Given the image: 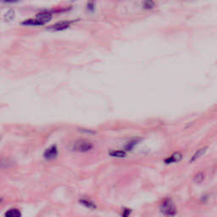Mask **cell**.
I'll use <instances>...</instances> for the list:
<instances>
[{
	"label": "cell",
	"instance_id": "6",
	"mask_svg": "<svg viewBox=\"0 0 217 217\" xmlns=\"http://www.w3.org/2000/svg\"><path fill=\"white\" fill-rule=\"evenodd\" d=\"M182 160V154L179 152H176L174 154L171 155L169 158H167L164 160V162L166 165H170V164H173V163H177L179 161H181Z\"/></svg>",
	"mask_w": 217,
	"mask_h": 217
},
{
	"label": "cell",
	"instance_id": "4",
	"mask_svg": "<svg viewBox=\"0 0 217 217\" xmlns=\"http://www.w3.org/2000/svg\"><path fill=\"white\" fill-rule=\"evenodd\" d=\"M58 154H59V150H58L56 145H52L44 151L43 157L47 160H53L57 158Z\"/></svg>",
	"mask_w": 217,
	"mask_h": 217
},
{
	"label": "cell",
	"instance_id": "12",
	"mask_svg": "<svg viewBox=\"0 0 217 217\" xmlns=\"http://www.w3.org/2000/svg\"><path fill=\"white\" fill-rule=\"evenodd\" d=\"M154 6H155V3L153 0H144L142 2V8L147 10L154 9Z\"/></svg>",
	"mask_w": 217,
	"mask_h": 217
},
{
	"label": "cell",
	"instance_id": "5",
	"mask_svg": "<svg viewBox=\"0 0 217 217\" xmlns=\"http://www.w3.org/2000/svg\"><path fill=\"white\" fill-rule=\"evenodd\" d=\"M73 22H74V21H60V22H57L56 24H54L53 25V26H51V27H49L48 29L51 31H56L65 30V29H67V28L70 26L71 23H73Z\"/></svg>",
	"mask_w": 217,
	"mask_h": 217
},
{
	"label": "cell",
	"instance_id": "13",
	"mask_svg": "<svg viewBox=\"0 0 217 217\" xmlns=\"http://www.w3.org/2000/svg\"><path fill=\"white\" fill-rule=\"evenodd\" d=\"M204 180H205V174L202 171L198 172L196 175H195V176L193 177V181H195L197 184L202 183Z\"/></svg>",
	"mask_w": 217,
	"mask_h": 217
},
{
	"label": "cell",
	"instance_id": "20",
	"mask_svg": "<svg viewBox=\"0 0 217 217\" xmlns=\"http://www.w3.org/2000/svg\"><path fill=\"white\" fill-rule=\"evenodd\" d=\"M3 3H16L19 0H1Z\"/></svg>",
	"mask_w": 217,
	"mask_h": 217
},
{
	"label": "cell",
	"instance_id": "2",
	"mask_svg": "<svg viewBox=\"0 0 217 217\" xmlns=\"http://www.w3.org/2000/svg\"><path fill=\"white\" fill-rule=\"evenodd\" d=\"M94 143L85 139H79L77 141H75L72 147L73 150L76 151V152H81V153L91 151L92 149H94Z\"/></svg>",
	"mask_w": 217,
	"mask_h": 217
},
{
	"label": "cell",
	"instance_id": "18",
	"mask_svg": "<svg viewBox=\"0 0 217 217\" xmlns=\"http://www.w3.org/2000/svg\"><path fill=\"white\" fill-rule=\"evenodd\" d=\"M88 9L90 11H93L94 9V3L93 2H89L88 3Z\"/></svg>",
	"mask_w": 217,
	"mask_h": 217
},
{
	"label": "cell",
	"instance_id": "21",
	"mask_svg": "<svg viewBox=\"0 0 217 217\" xmlns=\"http://www.w3.org/2000/svg\"><path fill=\"white\" fill-rule=\"evenodd\" d=\"M0 140H1V137H0Z\"/></svg>",
	"mask_w": 217,
	"mask_h": 217
},
{
	"label": "cell",
	"instance_id": "15",
	"mask_svg": "<svg viewBox=\"0 0 217 217\" xmlns=\"http://www.w3.org/2000/svg\"><path fill=\"white\" fill-rule=\"evenodd\" d=\"M12 163L9 160H0V168H8L12 166Z\"/></svg>",
	"mask_w": 217,
	"mask_h": 217
},
{
	"label": "cell",
	"instance_id": "16",
	"mask_svg": "<svg viewBox=\"0 0 217 217\" xmlns=\"http://www.w3.org/2000/svg\"><path fill=\"white\" fill-rule=\"evenodd\" d=\"M14 18H15V12H14V10L10 9L9 12H7V14L5 15V19L7 21H11Z\"/></svg>",
	"mask_w": 217,
	"mask_h": 217
},
{
	"label": "cell",
	"instance_id": "10",
	"mask_svg": "<svg viewBox=\"0 0 217 217\" xmlns=\"http://www.w3.org/2000/svg\"><path fill=\"white\" fill-rule=\"evenodd\" d=\"M109 154L114 158H125V157H127L126 151L123 150H109Z\"/></svg>",
	"mask_w": 217,
	"mask_h": 217
},
{
	"label": "cell",
	"instance_id": "14",
	"mask_svg": "<svg viewBox=\"0 0 217 217\" xmlns=\"http://www.w3.org/2000/svg\"><path fill=\"white\" fill-rule=\"evenodd\" d=\"M22 25H26V26H40L38 21H36V19H30V20L23 21Z\"/></svg>",
	"mask_w": 217,
	"mask_h": 217
},
{
	"label": "cell",
	"instance_id": "19",
	"mask_svg": "<svg viewBox=\"0 0 217 217\" xmlns=\"http://www.w3.org/2000/svg\"><path fill=\"white\" fill-rule=\"evenodd\" d=\"M208 199H209V195H207V194L203 195V196L201 197V202L204 203V204H205V203L208 201Z\"/></svg>",
	"mask_w": 217,
	"mask_h": 217
},
{
	"label": "cell",
	"instance_id": "11",
	"mask_svg": "<svg viewBox=\"0 0 217 217\" xmlns=\"http://www.w3.org/2000/svg\"><path fill=\"white\" fill-rule=\"evenodd\" d=\"M139 142H140V139H133V140H131L125 145V149L127 151L133 150V148H135L136 145Z\"/></svg>",
	"mask_w": 217,
	"mask_h": 217
},
{
	"label": "cell",
	"instance_id": "8",
	"mask_svg": "<svg viewBox=\"0 0 217 217\" xmlns=\"http://www.w3.org/2000/svg\"><path fill=\"white\" fill-rule=\"evenodd\" d=\"M4 217H21V212L18 209H9L5 212Z\"/></svg>",
	"mask_w": 217,
	"mask_h": 217
},
{
	"label": "cell",
	"instance_id": "7",
	"mask_svg": "<svg viewBox=\"0 0 217 217\" xmlns=\"http://www.w3.org/2000/svg\"><path fill=\"white\" fill-rule=\"evenodd\" d=\"M79 202L81 205H82L83 206H85L86 208L89 209V210H96L97 205L93 201H91L90 199H81L79 200Z\"/></svg>",
	"mask_w": 217,
	"mask_h": 217
},
{
	"label": "cell",
	"instance_id": "9",
	"mask_svg": "<svg viewBox=\"0 0 217 217\" xmlns=\"http://www.w3.org/2000/svg\"><path fill=\"white\" fill-rule=\"evenodd\" d=\"M207 149H208V148L207 147H204V148H200V149H199V150L197 151L195 154H193V156H192V158H191V160H190V162H194L195 160H197L199 158H200L201 156H203L204 154H205V152L207 151Z\"/></svg>",
	"mask_w": 217,
	"mask_h": 217
},
{
	"label": "cell",
	"instance_id": "3",
	"mask_svg": "<svg viewBox=\"0 0 217 217\" xmlns=\"http://www.w3.org/2000/svg\"><path fill=\"white\" fill-rule=\"evenodd\" d=\"M36 21H38V23L41 25H44L45 23H48L49 21H51L52 19V14L50 11H48V10H43V11H41L38 14H36V18H35Z\"/></svg>",
	"mask_w": 217,
	"mask_h": 217
},
{
	"label": "cell",
	"instance_id": "17",
	"mask_svg": "<svg viewBox=\"0 0 217 217\" xmlns=\"http://www.w3.org/2000/svg\"><path fill=\"white\" fill-rule=\"evenodd\" d=\"M132 212H133V210H132L131 209L125 208L123 210V211H122L121 216L122 217H129L130 215H131V214H132Z\"/></svg>",
	"mask_w": 217,
	"mask_h": 217
},
{
	"label": "cell",
	"instance_id": "1",
	"mask_svg": "<svg viewBox=\"0 0 217 217\" xmlns=\"http://www.w3.org/2000/svg\"><path fill=\"white\" fill-rule=\"evenodd\" d=\"M160 211L166 216H174L176 213V209L171 199H166L160 205Z\"/></svg>",
	"mask_w": 217,
	"mask_h": 217
}]
</instances>
